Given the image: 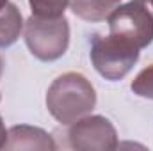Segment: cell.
I'll return each mask as SVG.
<instances>
[{
  "instance_id": "cell-1",
  "label": "cell",
  "mask_w": 153,
  "mask_h": 151,
  "mask_svg": "<svg viewBox=\"0 0 153 151\" xmlns=\"http://www.w3.org/2000/svg\"><path fill=\"white\" fill-rule=\"evenodd\" d=\"M96 105V91L80 73L57 76L46 93V109L59 123L71 124L87 115Z\"/></svg>"
},
{
  "instance_id": "cell-2",
  "label": "cell",
  "mask_w": 153,
  "mask_h": 151,
  "mask_svg": "<svg viewBox=\"0 0 153 151\" xmlns=\"http://www.w3.org/2000/svg\"><path fill=\"white\" fill-rule=\"evenodd\" d=\"M23 38L30 53L43 61L52 62L61 59L70 44V25L64 16L39 18L30 16L23 23Z\"/></svg>"
},
{
  "instance_id": "cell-3",
  "label": "cell",
  "mask_w": 153,
  "mask_h": 151,
  "mask_svg": "<svg viewBox=\"0 0 153 151\" xmlns=\"http://www.w3.org/2000/svg\"><path fill=\"white\" fill-rule=\"evenodd\" d=\"M91 62L105 80H121L139 61V48L116 34H94L91 38Z\"/></svg>"
},
{
  "instance_id": "cell-4",
  "label": "cell",
  "mask_w": 153,
  "mask_h": 151,
  "mask_svg": "<svg viewBox=\"0 0 153 151\" xmlns=\"http://www.w3.org/2000/svg\"><path fill=\"white\" fill-rule=\"evenodd\" d=\"M111 34L126 39L139 50L153 41V16L141 0L119 4L107 18Z\"/></svg>"
},
{
  "instance_id": "cell-5",
  "label": "cell",
  "mask_w": 153,
  "mask_h": 151,
  "mask_svg": "<svg viewBox=\"0 0 153 151\" xmlns=\"http://www.w3.org/2000/svg\"><path fill=\"white\" fill-rule=\"evenodd\" d=\"M68 146L78 151H111L117 148V132L103 115H87L71 123L66 132Z\"/></svg>"
},
{
  "instance_id": "cell-6",
  "label": "cell",
  "mask_w": 153,
  "mask_h": 151,
  "mask_svg": "<svg viewBox=\"0 0 153 151\" xmlns=\"http://www.w3.org/2000/svg\"><path fill=\"white\" fill-rule=\"evenodd\" d=\"M5 150H55V142L50 133L45 130L29 126V124H20L13 126L7 132V141L4 144Z\"/></svg>"
},
{
  "instance_id": "cell-7",
  "label": "cell",
  "mask_w": 153,
  "mask_h": 151,
  "mask_svg": "<svg viewBox=\"0 0 153 151\" xmlns=\"http://www.w3.org/2000/svg\"><path fill=\"white\" fill-rule=\"evenodd\" d=\"M121 4V0H68L73 14L85 21H102Z\"/></svg>"
},
{
  "instance_id": "cell-8",
  "label": "cell",
  "mask_w": 153,
  "mask_h": 151,
  "mask_svg": "<svg viewBox=\"0 0 153 151\" xmlns=\"http://www.w3.org/2000/svg\"><path fill=\"white\" fill-rule=\"evenodd\" d=\"M23 30V18L14 4H7L0 9V48L14 44Z\"/></svg>"
},
{
  "instance_id": "cell-9",
  "label": "cell",
  "mask_w": 153,
  "mask_h": 151,
  "mask_svg": "<svg viewBox=\"0 0 153 151\" xmlns=\"http://www.w3.org/2000/svg\"><path fill=\"white\" fill-rule=\"evenodd\" d=\"M30 11L39 18H59L64 16L68 0H29Z\"/></svg>"
},
{
  "instance_id": "cell-10",
  "label": "cell",
  "mask_w": 153,
  "mask_h": 151,
  "mask_svg": "<svg viewBox=\"0 0 153 151\" xmlns=\"http://www.w3.org/2000/svg\"><path fill=\"white\" fill-rule=\"evenodd\" d=\"M130 89L134 91V94H137L141 98L153 100V64L148 66V68H144L139 75L132 80Z\"/></svg>"
},
{
  "instance_id": "cell-11",
  "label": "cell",
  "mask_w": 153,
  "mask_h": 151,
  "mask_svg": "<svg viewBox=\"0 0 153 151\" xmlns=\"http://www.w3.org/2000/svg\"><path fill=\"white\" fill-rule=\"evenodd\" d=\"M7 141V130H5V124H4V119L0 115V150H4V144Z\"/></svg>"
},
{
  "instance_id": "cell-12",
  "label": "cell",
  "mask_w": 153,
  "mask_h": 151,
  "mask_svg": "<svg viewBox=\"0 0 153 151\" xmlns=\"http://www.w3.org/2000/svg\"><path fill=\"white\" fill-rule=\"evenodd\" d=\"M141 2H143V4L146 5V9L150 11V14L153 16V0H141Z\"/></svg>"
},
{
  "instance_id": "cell-13",
  "label": "cell",
  "mask_w": 153,
  "mask_h": 151,
  "mask_svg": "<svg viewBox=\"0 0 153 151\" xmlns=\"http://www.w3.org/2000/svg\"><path fill=\"white\" fill-rule=\"evenodd\" d=\"M7 4H9V2H7V0H0V9H2V7H5V5H7Z\"/></svg>"
},
{
  "instance_id": "cell-14",
  "label": "cell",
  "mask_w": 153,
  "mask_h": 151,
  "mask_svg": "<svg viewBox=\"0 0 153 151\" xmlns=\"http://www.w3.org/2000/svg\"><path fill=\"white\" fill-rule=\"evenodd\" d=\"M2 71H4V62H2V59H0V78H2Z\"/></svg>"
}]
</instances>
